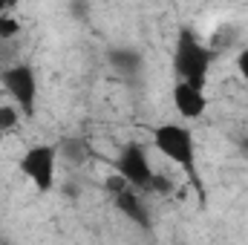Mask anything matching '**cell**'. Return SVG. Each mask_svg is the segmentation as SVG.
Segmentation results:
<instances>
[{
	"label": "cell",
	"instance_id": "7a4b0ae2",
	"mask_svg": "<svg viewBox=\"0 0 248 245\" xmlns=\"http://www.w3.org/2000/svg\"><path fill=\"white\" fill-rule=\"evenodd\" d=\"M211 61H214V49H208L190 26H182L179 38H176V49H173V72H176V78L190 84V87H196V90H202L205 81H208Z\"/></svg>",
	"mask_w": 248,
	"mask_h": 245
},
{
	"label": "cell",
	"instance_id": "8fae6325",
	"mask_svg": "<svg viewBox=\"0 0 248 245\" xmlns=\"http://www.w3.org/2000/svg\"><path fill=\"white\" fill-rule=\"evenodd\" d=\"M61 150L69 153V159H81V156L87 153V147H84V141H81V138H63Z\"/></svg>",
	"mask_w": 248,
	"mask_h": 245
},
{
	"label": "cell",
	"instance_id": "6da1fadb",
	"mask_svg": "<svg viewBox=\"0 0 248 245\" xmlns=\"http://www.w3.org/2000/svg\"><path fill=\"white\" fill-rule=\"evenodd\" d=\"M153 144L165 159H170L176 168H182L187 179H193V184L202 190V176L196 168V141H193V133L185 124L168 122L153 127Z\"/></svg>",
	"mask_w": 248,
	"mask_h": 245
},
{
	"label": "cell",
	"instance_id": "52a82bcc",
	"mask_svg": "<svg viewBox=\"0 0 248 245\" xmlns=\"http://www.w3.org/2000/svg\"><path fill=\"white\" fill-rule=\"evenodd\" d=\"M113 199H116V208L122 211V214L130 219V222H133V225H139V228H150V211L144 208V202H141L139 190L124 187L122 193H116Z\"/></svg>",
	"mask_w": 248,
	"mask_h": 245
},
{
	"label": "cell",
	"instance_id": "5bb4252c",
	"mask_svg": "<svg viewBox=\"0 0 248 245\" xmlns=\"http://www.w3.org/2000/svg\"><path fill=\"white\" fill-rule=\"evenodd\" d=\"M0 245H12V243H9V240H0Z\"/></svg>",
	"mask_w": 248,
	"mask_h": 245
},
{
	"label": "cell",
	"instance_id": "ba28073f",
	"mask_svg": "<svg viewBox=\"0 0 248 245\" xmlns=\"http://www.w3.org/2000/svg\"><path fill=\"white\" fill-rule=\"evenodd\" d=\"M107 61L119 72H139L141 69V55L136 49H130V46H113L107 52Z\"/></svg>",
	"mask_w": 248,
	"mask_h": 245
},
{
	"label": "cell",
	"instance_id": "3957f363",
	"mask_svg": "<svg viewBox=\"0 0 248 245\" xmlns=\"http://www.w3.org/2000/svg\"><path fill=\"white\" fill-rule=\"evenodd\" d=\"M0 84L12 95L15 107L23 116H35V101H38V78L29 63H12L0 69Z\"/></svg>",
	"mask_w": 248,
	"mask_h": 245
},
{
	"label": "cell",
	"instance_id": "277c9868",
	"mask_svg": "<svg viewBox=\"0 0 248 245\" xmlns=\"http://www.w3.org/2000/svg\"><path fill=\"white\" fill-rule=\"evenodd\" d=\"M55 168H58V147L52 144H35L20 156V173L41 193H49L55 187Z\"/></svg>",
	"mask_w": 248,
	"mask_h": 245
},
{
	"label": "cell",
	"instance_id": "4fadbf2b",
	"mask_svg": "<svg viewBox=\"0 0 248 245\" xmlns=\"http://www.w3.org/2000/svg\"><path fill=\"white\" fill-rule=\"evenodd\" d=\"M150 190H156V193H170V182H168L165 176H153V184H150Z\"/></svg>",
	"mask_w": 248,
	"mask_h": 245
},
{
	"label": "cell",
	"instance_id": "5b68a950",
	"mask_svg": "<svg viewBox=\"0 0 248 245\" xmlns=\"http://www.w3.org/2000/svg\"><path fill=\"white\" fill-rule=\"evenodd\" d=\"M113 165H116V173H119L133 190H150L156 173H153V168H150L147 153H144L141 144H127Z\"/></svg>",
	"mask_w": 248,
	"mask_h": 245
},
{
	"label": "cell",
	"instance_id": "30bf717a",
	"mask_svg": "<svg viewBox=\"0 0 248 245\" xmlns=\"http://www.w3.org/2000/svg\"><path fill=\"white\" fill-rule=\"evenodd\" d=\"M15 35H20V20L9 17V15H0V41H9Z\"/></svg>",
	"mask_w": 248,
	"mask_h": 245
},
{
	"label": "cell",
	"instance_id": "7c38bea8",
	"mask_svg": "<svg viewBox=\"0 0 248 245\" xmlns=\"http://www.w3.org/2000/svg\"><path fill=\"white\" fill-rule=\"evenodd\" d=\"M237 69H240V75L246 78V84H248V46H243L240 55H237Z\"/></svg>",
	"mask_w": 248,
	"mask_h": 245
},
{
	"label": "cell",
	"instance_id": "9c48e42d",
	"mask_svg": "<svg viewBox=\"0 0 248 245\" xmlns=\"http://www.w3.org/2000/svg\"><path fill=\"white\" fill-rule=\"evenodd\" d=\"M20 110L15 107V104H0V136H6V133H12L17 122H20Z\"/></svg>",
	"mask_w": 248,
	"mask_h": 245
},
{
	"label": "cell",
	"instance_id": "8992f818",
	"mask_svg": "<svg viewBox=\"0 0 248 245\" xmlns=\"http://www.w3.org/2000/svg\"><path fill=\"white\" fill-rule=\"evenodd\" d=\"M173 107H176V113L182 116V119H199L202 113H205V107H208V98H205V92L202 90H196V87H190L185 81H176V87H173Z\"/></svg>",
	"mask_w": 248,
	"mask_h": 245
}]
</instances>
